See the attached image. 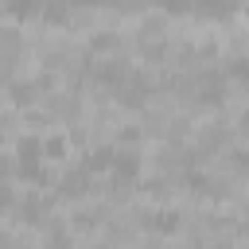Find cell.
<instances>
[{
  "label": "cell",
  "instance_id": "cell-1",
  "mask_svg": "<svg viewBox=\"0 0 249 249\" xmlns=\"http://www.w3.org/2000/svg\"><path fill=\"white\" fill-rule=\"evenodd\" d=\"M16 156H19V175H23V179H35V175H39V163H43V140L23 136L19 148H16Z\"/></svg>",
  "mask_w": 249,
  "mask_h": 249
},
{
  "label": "cell",
  "instance_id": "cell-2",
  "mask_svg": "<svg viewBox=\"0 0 249 249\" xmlns=\"http://www.w3.org/2000/svg\"><path fill=\"white\" fill-rule=\"evenodd\" d=\"M121 179H132L136 175V167H140V160H136V152H113V163H109Z\"/></svg>",
  "mask_w": 249,
  "mask_h": 249
},
{
  "label": "cell",
  "instance_id": "cell-3",
  "mask_svg": "<svg viewBox=\"0 0 249 249\" xmlns=\"http://www.w3.org/2000/svg\"><path fill=\"white\" fill-rule=\"evenodd\" d=\"M195 12L214 19V16H230L233 12V0H195Z\"/></svg>",
  "mask_w": 249,
  "mask_h": 249
},
{
  "label": "cell",
  "instance_id": "cell-4",
  "mask_svg": "<svg viewBox=\"0 0 249 249\" xmlns=\"http://www.w3.org/2000/svg\"><path fill=\"white\" fill-rule=\"evenodd\" d=\"M58 191H62L66 198H78V195H86V171H70V175L58 183Z\"/></svg>",
  "mask_w": 249,
  "mask_h": 249
},
{
  "label": "cell",
  "instance_id": "cell-5",
  "mask_svg": "<svg viewBox=\"0 0 249 249\" xmlns=\"http://www.w3.org/2000/svg\"><path fill=\"white\" fill-rule=\"evenodd\" d=\"M109 163H113V148H93L86 156V171H105Z\"/></svg>",
  "mask_w": 249,
  "mask_h": 249
},
{
  "label": "cell",
  "instance_id": "cell-6",
  "mask_svg": "<svg viewBox=\"0 0 249 249\" xmlns=\"http://www.w3.org/2000/svg\"><path fill=\"white\" fill-rule=\"evenodd\" d=\"M43 16H47V23H66V4L62 0H43Z\"/></svg>",
  "mask_w": 249,
  "mask_h": 249
},
{
  "label": "cell",
  "instance_id": "cell-7",
  "mask_svg": "<svg viewBox=\"0 0 249 249\" xmlns=\"http://www.w3.org/2000/svg\"><path fill=\"white\" fill-rule=\"evenodd\" d=\"M8 8L16 16H35V12H43V0H8Z\"/></svg>",
  "mask_w": 249,
  "mask_h": 249
},
{
  "label": "cell",
  "instance_id": "cell-8",
  "mask_svg": "<svg viewBox=\"0 0 249 249\" xmlns=\"http://www.w3.org/2000/svg\"><path fill=\"white\" fill-rule=\"evenodd\" d=\"M43 156L47 160H62L66 156V140H58V136L54 140H43Z\"/></svg>",
  "mask_w": 249,
  "mask_h": 249
},
{
  "label": "cell",
  "instance_id": "cell-9",
  "mask_svg": "<svg viewBox=\"0 0 249 249\" xmlns=\"http://www.w3.org/2000/svg\"><path fill=\"white\" fill-rule=\"evenodd\" d=\"M163 12H171V16H179V12H195V0H156Z\"/></svg>",
  "mask_w": 249,
  "mask_h": 249
},
{
  "label": "cell",
  "instance_id": "cell-10",
  "mask_svg": "<svg viewBox=\"0 0 249 249\" xmlns=\"http://www.w3.org/2000/svg\"><path fill=\"white\" fill-rule=\"evenodd\" d=\"M16 47H19V31H12V27L0 31V51H16Z\"/></svg>",
  "mask_w": 249,
  "mask_h": 249
},
{
  "label": "cell",
  "instance_id": "cell-11",
  "mask_svg": "<svg viewBox=\"0 0 249 249\" xmlns=\"http://www.w3.org/2000/svg\"><path fill=\"white\" fill-rule=\"evenodd\" d=\"M23 214H27V222H39V214H43V202H39V198H27V202H23Z\"/></svg>",
  "mask_w": 249,
  "mask_h": 249
},
{
  "label": "cell",
  "instance_id": "cell-12",
  "mask_svg": "<svg viewBox=\"0 0 249 249\" xmlns=\"http://www.w3.org/2000/svg\"><path fill=\"white\" fill-rule=\"evenodd\" d=\"M93 47H97V51H109V47H117V35H97Z\"/></svg>",
  "mask_w": 249,
  "mask_h": 249
},
{
  "label": "cell",
  "instance_id": "cell-13",
  "mask_svg": "<svg viewBox=\"0 0 249 249\" xmlns=\"http://www.w3.org/2000/svg\"><path fill=\"white\" fill-rule=\"evenodd\" d=\"M233 163H237L241 171H249V152H237V160H233Z\"/></svg>",
  "mask_w": 249,
  "mask_h": 249
},
{
  "label": "cell",
  "instance_id": "cell-14",
  "mask_svg": "<svg viewBox=\"0 0 249 249\" xmlns=\"http://www.w3.org/2000/svg\"><path fill=\"white\" fill-rule=\"evenodd\" d=\"M8 202H12V191H8L4 183H0V206H8Z\"/></svg>",
  "mask_w": 249,
  "mask_h": 249
},
{
  "label": "cell",
  "instance_id": "cell-15",
  "mask_svg": "<svg viewBox=\"0 0 249 249\" xmlns=\"http://www.w3.org/2000/svg\"><path fill=\"white\" fill-rule=\"evenodd\" d=\"M241 132H249V113H241Z\"/></svg>",
  "mask_w": 249,
  "mask_h": 249
},
{
  "label": "cell",
  "instance_id": "cell-16",
  "mask_svg": "<svg viewBox=\"0 0 249 249\" xmlns=\"http://www.w3.org/2000/svg\"><path fill=\"white\" fill-rule=\"evenodd\" d=\"M74 4H109V0H74Z\"/></svg>",
  "mask_w": 249,
  "mask_h": 249
},
{
  "label": "cell",
  "instance_id": "cell-17",
  "mask_svg": "<svg viewBox=\"0 0 249 249\" xmlns=\"http://www.w3.org/2000/svg\"><path fill=\"white\" fill-rule=\"evenodd\" d=\"M4 171H8V160H0V175H4Z\"/></svg>",
  "mask_w": 249,
  "mask_h": 249
}]
</instances>
